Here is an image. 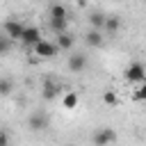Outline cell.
<instances>
[{"mask_svg":"<svg viewBox=\"0 0 146 146\" xmlns=\"http://www.w3.org/2000/svg\"><path fill=\"white\" fill-rule=\"evenodd\" d=\"M78 103H80L78 91H66V94H64V98H62L64 110H75V107H78Z\"/></svg>","mask_w":146,"mask_h":146,"instance_id":"8","label":"cell"},{"mask_svg":"<svg viewBox=\"0 0 146 146\" xmlns=\"http://www.w3.org/2000/svg\"><path fill=\"white\" fill-rule=\"evenodd\" d=\"M0 94H2V96H9V94H11V82H9L7 78L0 80Z\"/></svg>","mask_w":146,"mask_h":146,"instance_id":"18","label":"cell"},{"mask_svg":"<svg viewBox=\"0 0 146 146\" xmlns=\"http://www.w3.org/2000/svg\"><path fill=\"white\" fill-rule=\"evenodd\" d=\"M66 25H68V21H55V18H50V30L59 36V34H66Z\"/></svg>","mask_w":146,"mask_h":146,"instance_id":"15","label":"cell"},{"mask_svg":"<svg viewBox=\"0 0 146 146\" xmlns=\"http://www.w3.org/2000/svg\"><path fill=\"white\" fill-rule=\"evenodd\" d=\"M59 91H62L59 84H55L52 80H46V84H43V98L46 100H55L59 96Z\"/></svg>","mask_w":146,"mask_h":146,"instance_id":"7","label":"cell"},{"mask_svg":"<svg viewBox=\"0 0 146 146\" xmlns=\"http://www.w3.org/2000/svg\"><path fill=\"white\" fill-rule=\"evenodd\" d=\"M132 98H135V100H146V82H141V84L135 89Z\"/></svg>","mask_w":146,"mask_h":146,"instance_id":"17","label":"cell"},{"mask_svg":"<svg viewBox=\"0 0 146 146\" xmlns=\"http://www.w3.org/2000/svg\"><path fill=\"white\" fill-rule=\"evenodd\" d=\"M121 30V18L119 16H107V21H105V32L112 36V34H116Z\"/></svg>","mask_w":146,"mask_h":146,"instance_id":"10","label":"cell"},{"mask_svg":"<svg viewBox=\"0 0 146 146\" xmlns=\"http://www.w3.org/2000/svg\"><path fill=\"white\" fill-rule=\"evenodd\" d=\"M0 146H9V137H7V132L0 135Z\"/></svg>","mask_w":146,"mask_h":146,"instance_id":"20","label":"cell"},{"mask_svg":"<svg viewBox=\"0 0 146 146\" xmlns=\"http://www.w3.org/2000/svg\"><path fill=\"white\" fill-rule=\"evenodd\" d=\"M103 103L105 105H110V107H114V105H119V96H116V91H103Z\"/></svg>","mask_w":146,"mask_h":146,"instance_id":"16","label":"cell"},{"mask_svg":"<svg viewBox=\"0 0 146 146\" xmlns=\"http://www.w3.org/2000/svg\"><path fill=\"white\" fill-rule=\"evenodd\" d=\"M94 146H112L116 141V130L114 128H98L91 137Z\"/></svg>","mask_w":146,"mask_h":146,"instance_id":"2","label":"cell"},{"mask_svg":"<svg viewBox=\"0 0 146 146\" xmlns=\"http://www.w3.org/2000/svg\"><path fill=\"white\" fill-rule=\"evenodd\" d=\"M2 30H5V36H9L11 41H14V39H18V41H21L27 27H25V25H23L21 21H5Z\"/></svg>","mask_w":146,"mask_h":146,"instance_id":"4","label":"cell"},{"mask_svg":"<svg viewBox=\"0 0 146 146\" xmlns=\"http://www.w3.org/2000/svg\"><path fill=\"white\" fill-rule=\"evenodd\" d=\"M114 2H121V0H114Z\"/></svg>","mask_w":146,"mask_h":146,"instance_id":"21","label":"cell"},{"mask_svg":"<svg viewBox=\"0 0 146 146\" xmlns=\"http://www.w3.org/2000/svg\"><path fill=\"white\" fill-rule=\"evenodd\" d=\"M73 43H75V39H73L71 34H59V36H57V46H59V50H71Z\"/></svg>","mask_w":146,"mask_h":146,"instance_id":"13","label":"cell"},{"mask_svg":"<svg viewBox=\"0 0 146 146\" xmlns=\"http://www.w3.org/2000/svg\"><path fill=\"white\" fill-rule=\"evenodd\" d=\"M123 78H125L128 82L141 84V82H146V66H144L141 62H132V64H128V66H125Z\"/></svg>","mask_w":146,"mask_h":146,"instance_id":"1","label":"cell"},{"mask_svg":"<svg viewBox=\"0 0 146 146\" xmlns=\"http://www.w3.org/2000/svg\"><path fill=\"white\" fill-rule=\"evenodd\" d=\"M39 41H41V30H39V27H34V25H30V27L25 30V34H23L21 43H25V46L34 48V46H36Z\"/></svg>","mask_w":146,"mask_h":146,"instance_id":"5","label":"cell"},{"mask_svg":"<svg viewBox=\"0 0 146 146\" xmlns=\"http://www.w3.org/2000/svg\"><path fill=\"white\" fill-rule=\"evenodd\" d=\"M30 128H32V130H43V128H48V119H46L41 112H34V114L30 116Z\"/></svg>","mask_w":146,"mask_h":146,"instance_id":"9","label":"cell"},{"mask_svg":"<svg viewBox=\"0 0 146 146\" xmlns=\"http://www.w3.org/2000/svg\"><path fill=\"white\" fill-rule=\"evenodd\" d=\"M105 21H107V16H105L103 11H91V14H89V23H91V27H94V30L105 27Z\"/></svg>","mask_w":146,"mask_h":146,"instance_id":"11","label":"cell"},{"mask_svg":"<svg viewBox=\"0 0 146 146\" xmlns=\"http://www.w3.org/2000/svg\"><path fill=\"white\" fill-rule=\"evenodd\" d=\"M84 41H87V46L98 48V46L103 43V34H100L98 30H89V32H87V36H84Z\"/></svg>","mask_w":146,"mask_h":146,"instance_id":"12","label":"cell"},{"mask_svg":"<svg viewBox=\"0 0 146 146\" xmlns=\"http://www.w3.org/2000/svg\"><path fill=\"white\" fill-rule=\"evenodd\" d=\"M50 18H55V21H66V7H64V5H52V7H50Z\"/></svg>","mask_w":146,"mask_h":146,"instance_id":"14","label":"cell"},{"mask_svg":"<svg viewBox=\"0 0 146 146\" xmlns=\"http://www.w3.org/2000/svg\"><path fill=\"white\" fill-rule=\"evenodd\" d=\"M84 66H87V57H84L82 52H73V55L68 57V68H71L73 73H82Z\"/></svg>","mask_w":146,"mask_h":146,"instance_id":"6","label":"cell"},{"mask_svg":"<svg viewBox=\"0 0 146 146\" xmlns=\"http://www.w3.org/2000/svg\"><path fill=\"white\" fill-rule=\"evenodd\" d=\"M9 41H11L9 36H2V41H0V52H2V55L9 50Z\"/></svg>","mask_w":146,"mask_h":146,"instance_id":"19","label":"cell"},{"mask_svg":"<svg viewBox=\"0 0 146 146\" xmlns=\"http://www.w3.org/2000/svg\"><path fill=\"white\" fill-rule=\"evenodd\" d=\"M32 50H34L36 57H41V59H50V57H55V55L59 52V46H57V43H50V41H46V39H41Z\"/></svg>","mask_w":146,"mask_h":146,"instance_id":"3","label":"cell"}]
</instances>
